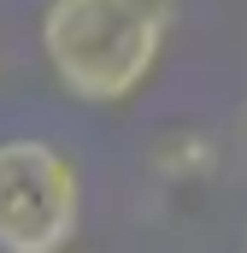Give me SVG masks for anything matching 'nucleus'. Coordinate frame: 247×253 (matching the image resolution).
Wrapping results in <instances>:
<instances>
[{"label": "nucleus", "instance_id": "1", "mask_svg": "<svg viewBox=\"0 0 247 253\" xmlns=\"http://www.w3.org/2000/svg\"><path fill=\"white\" fill-rule=\"evenodd\" d=\"M177 0H47L36 42L77 106H129L165 65Z\"/></svg>", "mask_w": 247, "mask_h": 253}, {"label": "nucleus", "instance_id": "2", "mask_svg": "<svg viewBox=\"0 0 247 253\" xmlns=\"http://www.w3.org/2000/svg\"><path fill=\"white\" fill-rule=\"evenodd\" d=\"M82 230V165L59 141H0V253H65Z\"/></svg>", "mask_w": 247, "mask_h": 253}, {"label": "nucleus", "instance_id": "3", "mask_svg": "<svg viewBox=\"0 0 247 253\" xmlns=\"http://www.w3.org/2000/svg\"><path fill=\"white\" fill-rule=\"evenodd\" d=\"M218 165H224V147L206 129H165L153 141V171L171 177V183H194V177H206Z\"/></svg>", "mask_w": 247, "mask_h": 253}, {"label": "nucleus", "instance_id": "4", "mask_svg": "<svg viewBox=\"0 0 247 253\" xmlns=\"http://www.w3.org/2000/svg\"><path fill=\"white\" fill-rule=\"evenodd\" d=\"M242 141H247V112H242Z\"/></svg>", "mask_w": 247, "mask_h": 253}, {"label": "nucleus", "instance_id": "5", "mask_svg": "<svg viewBox=\"0 0 247 253\" xmlns=\"http://www.w3.org/2000/svg\"><path fill=\"white\" fill-rule=\"evenodd\" d=\"M242 253H247V242H242Z\"/></svg>", "mask_w": 247, "mask_h": 253}]
</instances>
